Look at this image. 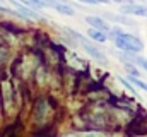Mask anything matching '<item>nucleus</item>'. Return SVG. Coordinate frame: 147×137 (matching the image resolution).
Masks as SVG:
<instances>
[{"label":"nucleus","instance_id":"4","mask_svg":"<svg viewBox=\"0 0 147 137\" xmlns=\"http://www.w3.org/2000/svg\"><path fill=\"white\" fill-rule=\"evenodd\" d=\"M121 12L123 14H130V16L147 17V7L140 5V3H123L121 5Z\"/></svg>","mask_w":147,"mask_h":137},{"label":"nucleus","instance_id":"6","mask_svg":"<svg viewBox=\"0 0 147 137\" xmlns=\"http://www.w3.org/2000/svg\"><path fill=\"white\" fill-rule=\"evenodd\" d=\"M53 9L58 10L60 14H65V16H74V14H75V10H74L72 5H70V3H65V2H57V0H55Z\"/></svg>","mask_w":147,"mask_h":137},{"label":"nucleus","instance_id":"7","mask_svg":"<svg viewBox=\"0 0 147 137\" xmlns=\"http://www.w3.org/2000/svg\"><path fill=\"white\" fill-rule=\"evenodd\" d=\"M106 17L108 19H113V21H116V22H121V24H134V21L132 19H128V17H125V16H115V14H106Z\"/></svg>","mask_w":147,"mask_h":137},{"label":"nucleus","instance_id":"3","mask_svg":"<svg viewBox=\"0 0 147 137\" xmlns=\"http://www.w3.org/2000/svg\"><path fill=\"white\" fill-rule=\"evenodd\" d=\"M86 22H87L91 28L101 29V31H105V33H108V34H110V31H111L110 22H108L106 19H103V17H98V16H87V17H86Z\"/></svg>","mask_w":147,"mask_h":137},{"label":"nucleus","instance_id":"10","mask_svg":"<svg viewBox=\"0 0 147 137\" xmlns=\"http://www.w3.org/2000/svg\"><path fill=\"white\" fill-rule=\"evenodd\" d=\"M111 2H115V3H128L130 0H111Z\"/></svg>","mask_w":147,"mask_h":137},{"label":"nucleus","instance_id":"2","mask_svg":"<svg viewBox=\"0 0 147 137\" xmlns=\"http://www.w3.org/2000/svg\"><path fill=\"white\" fill-rule=\"evenodd\" d=\"M67 33L70 34L74 39H75V41H77V43H79V45H80V46H82V48H84V50H86V52H87V53H89L92 58H94V60H98V62H106V57H105V53H103L99 48H96V46H94V41H89V39H86L82 34L75 33V31H72V29H67Z\"/></svg>","mask_w":147,"mask_h":137},{"label":"nucleus","instance_id":"5","mask_svg":"<svg viewBox=\"0 0 147 137\" xmlns=\"http://www.w3.org/2000/svg\"><path fill=\"white\" fill-rule=\"evenodd\" d=\"M87 36L92 39V41H96V43H106V39H108V33H105V31H101V29H96V28H89L87 29Z\"/></svg>","mask_w":147,"mask_h":137},{"label":"nucleus","instance_id":"1","mask_svg":"<svg viewBox=\"0 0 147 137\" xmlns=\"http://www.w3.org/2000/svg\"><path fill=\"white\" fill-rule=\"evenodd\" d=\"M110 34H113V41H115L116 48H120V50H123L127 53H139V52L144 50V43L135 34L123 33L121 29L110 31Z\"/></svg>","mask_w":147,"mask_h":137},{"label":"nucleus","instance_id":"9","mask_svg":"<svg viewBox=\"0 0 147 137\" xmlns=\"http://www.w3.org/2000/svg\"><path fill=\"white\" fill-rule=\"evenodd\" d=\"M82 3H87V5H98V3H108L110 0H79Z\"/></svg>","mask_w":147,"mask_h":137},{"label":"nucleus","instance_id":"8","mask_svg":"<svg viewBox=\"0 0 147 137\" xmlns=\"http://www.w3.org/2000/svg\"><path fill=\"white\" fill-rule=\"evenodd\" d=\"M130 81L134 82V86H137L139 89H142V91L147 93V82H144L142 79H139V75H132V74H130Z\"/></svg>","mask_w":147,"mask_h":137}]
</instances>
